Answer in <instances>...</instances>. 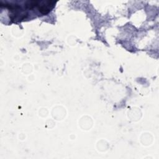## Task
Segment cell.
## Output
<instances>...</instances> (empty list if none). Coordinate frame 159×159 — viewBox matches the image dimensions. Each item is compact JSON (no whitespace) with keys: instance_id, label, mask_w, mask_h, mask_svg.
I'll use <instances>...</instances> for the list:
<instances>
[{"instance_id":"3","label":"cell","mask_w":159,"mask_h":159,"mask_svg":"<svg viewBox=\"0 0 159 159\" xmlns=\"http://www.w3.org/2000/svg\"><path fill=\"white\" fill-rule=\"evenodd\" d=\"M40 2L38 1H27L25 4V6L27 9H32L37 6H39V4L40 3Z\"/></svg>"},{"instance_id":"2","label":"cell","mask_w":159,"mask_h":159,"mask_svg":"<svg viewBox=\"0 0 159 159\" xmlns=\"http://www.w3.org/2000/svg\"><path fill=\"white\" fill-rule=\"evenodd\" d=\"M55 4V1H48L45 4L39 5V11L42 14H47L53 7Z\"/></svg>"},{"instance_id":"1","label":"cell","mask_w":159,"mask_h":159,"mask_svg":"<svg viewBox=\"0 0 159 159\" xmlns=\"http://www.w3.org/2000/svg\"><path fill=\"white\" fill-rule=\"evenodd\" d=\"M9 17L12 22H19L27 17V13L20 12V9L12 11V13L9 15Z\"/></svg>"}]
</instances>
